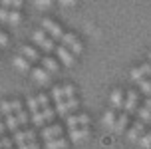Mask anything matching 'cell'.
<instances>
[{
  "label": "cell",
  "instance_id": "1",
  "mask_svg": "<svg viewBox=\"0 0 151 149\" xmlns=\"http://www.w3.org/2000/svg\"><path fill=\"white\" fill-rule=\"evenodd\" d=\"M62 44L68 46L74 54H82V50H83V48H82V42H80L74 34H64V36H62Z\"/></svg>",
  "mask_w": 151,
  "mask_h": 149
},
{
  "label": "cell",
  "instance_id": "2",
  "mask_svg": "<svg viewBox=\"0 0 151 149\" xmlns=\"http://www.w3.org/2000/svg\"><path fill=\"white\" fill-rule=\"evenodd\" d=\"M42 28L48 30V32H50V36H52L54 40H62V36H64L62 28L58 26V24H54L50 18H44V20H42Z\"/></svg>",
  "mask_w": 151,
  "mask_h": 149
},
{
  "label": "cell",
  "instance_id": "3",
  "mask_svg": "<svg viewBox=\"0 0 151 149\" xmlns=\"http://www.w3.org/2000/svg\"><path fill=\"white\" fill-rule=\"evenodd\" d=\"M90 137V127L88 125H82V129H78V127H72L70 129V139L72 141H83V139H88Z\"/></svg>",
  "mask_w": 151,
  "mask_h": 149
},
{
  "label": "cell",
  "instance_id": "4",
  "mask_svg": "<svg viewBox=\"0 0 151 149\" xmlns=\"http://www.w3.org/2000/svg\"><path fill=\"white\" fill-rule=\"evenodd\" d=\"M137 97H139V94L137 91H129L127 94V97H125V104H123V107H125V113H135V109H137Z\"/></svg>",
  "mask_w": 151,
  "mask_h": 149
},
{
  "label": "cell",
  "instance_id": "5",
  "mask_svg": "<svg viewBox=\"0 0 151 149\" xmlns=\"http://www.w3.org/2000/svg\"><path fill=\"white\" fill-rule=\"evenodd\" d=\"M42 139L44 141H48V139H54V137H60L62 135V125H48L42 129Z\"/></svg>",
  "mask_w": 151,
  "mask_h": 149
},
{
  "label": "cell",
  "instance_id": "6",
  "mask_svg": "<svg viewBox=\"0 0 151 149\" xmlns=\"http://www.w3.org/2000/svg\"><path fill=\"white\" fill-rule=\"evenodd\" d=\"M66 123H68L70 129H72V127H78V125H88V123H90V117H88L86 113H82V115H68Z\"/></svg>",
  "mask_w": 151,
  "mask_h": 149
},
{
  "label": "cell",
  "instance_id": "7",
  "mask_svg": "<svg viewBox=\"0 0 151 149\" xmlns=\"http://www.w3.org/2000/svg\"><path fill=\"white\" fill-rule=\"evenodd\" d=\"M58 58H60L62 62H64V66H68V68H70V66H74V62H76L74 56H72V54H70L68 50H66V46H64V44H62L60 48H58Z\"/></svg>",
  "mask_w": 151,
  "mask_h": 149
},
{
  "label": "cell",
  "instance_id": "8",
  "mask_svg": "<svg viewBox=\"0 0 151 149\" xmlns=\"http://www.w3.org/2000/svg\"><path fill=\"white\" fill-rule=\"evenodd\" d=\"M68 147V141L64 137H54V139H48L46 141V149H66Z\"/></svg>",
  "mask_w": 151,
  "mask_h": 149
},
{
  "label": "cell",
  "instance_id": "9",
  "mask_svg": "<svg viewBox=\"0 0 151 149\" xmlns=\"http://www.w3.org/2000/svg\"><path fill=\"white\" fill-rule=\"evenodd\" d=\"M127 123H129V117H127V113H123L119 119H115V123H113V131L115 133H123L125 131V127H127Z\"/></svg>",
  "mask_w": 151,
  "mask_h": 149
},
{
  "label": "cell",
  "instance_id": "10",
  "mask_svg": "<svg viewBox=\"0 0 151 149\" xmlns=\"http://www.w3.org/2000/svg\"><path fill=\"white\" fill-rule=\"evenodd\" d=\"M12 64H14V68L20 70V72H28V70H30V62H28V58H24V56H16V58L12 60Z\"/></svg>",
  "mask_w": 151,
  "mask_h": 149
},
{
  "label": "cell",
  "instance_id": "11",
  "mask_svg": "<svg viewBox=\"0 0 151 149\" xmlns=\"http://www.w3.org/2000/svg\"><path fill=\"white\" fill-rule=\"evenodd\" d=\"M32 76H34V80H36L38 83H48V82H50L48 70H44V68H38V70H34V72H32Z\"/></svg>",
  "mask_w": 151,
  "mask_h": 149
},
{
  "label": "cell",
  "instance_id": "12",
  "mask_svg": "<svg viewBox=\"0 0 151 149\" xmlns=\"http://www.w3.org/2000/svg\"><path fill=\"white\" fill-rule=\"evenodd\" d=\"M121 105H123V94H121V89H113L111 91V107L113 109H119Z\"/></svg>",
  "mask_w": 151,
  "mask_h": 149
},
{
  "label": "cell",
  "instance_id": "13",
  "mask_svg": "<svg viewBox=\"0 0 151 149\" xmlns=\"http://www.w3.org/2000/svg\"><path fill=\"white\" fill-rule=\"evenodd\" d=\"M4 123H6V127L10 131H18V125H20L18 119H16V115H12V113H6V121H4Z\"/></svg>",
  "mask_w": 151,
  "mask_h": 149
},
{
  "label": "cell",
  "instance_id": "14",
  "mask_svg": "<svg viewBox=\"0 0 151 149\" xmlns=\"http://www.w3.org/2000/svg\"><path fill=\"white\" fill-rule=\"evenodd\" d=\"M137 112V117L141 119V121H145V123H149L151 121V109H147V107H139V109H135Z\"/></svg>",
  "mask_w": 151,
  "mask_h": 149
},
{
  "label": "cell",
  "instance_id": "15",
  "mask_svg": "<svg viewBox=\"0 0 151 149\" xmlns=\"http://www.w3.org/2000/svg\"><path fill=\"white\" fill-rule=\"evenodd\" d=\"M101 123H104V127H107V129H111L113 123H115V115H113V112L109 109V112L104 115V119H101Z\"/></svg>",
  "mask_w": 151,
  "mask_h": 149
},
{
  "label": "cell",
  "instance_id": "16",
  "mask_svg": "<svg viewBox=\"0 0 151 149\" xmlns=\"http://www.w3.org/2000/svg\"><path fill=\"white\" fill-rule=\"evenodd\" d=\"M22 56L28 60H38V52L34 48H30V46H22Z\"/></svg>",
  "mask_w": 151,
  "mask_h": 149
},
{
  "label": "cell",
  "instance_id": "17",
  "mask_svg": "<svg viewBox=\"0 0 151 149\" xmlns=\"http://www.w3.org/2000/svg\"><path fill=\"white\" fill-rule=\"evenodd\" d=\"M139 147L141 149H151V133H141L139 135Z\"/></svg>",
  "mask_w": 151,
  "mask_h": 149
},
{
  "label": "cell",
  "instance_id": "18",
  "mask_svg": "<svg viewBox=\"0 0 151 149\" xmlns=\"http://www.w3.org/2000/svg\"><path fill=\"white\" fill-rule=\"evenodd\" d=\"M64 88H60V86H56V88H52V99L58 104V101H62L64 99Z\"/></svg>",
  "mask_w": 151,
  "mask_h": 149
},
{
  "label": "cell",
  "instance_id": "19",
  "mask_svg": "<svg viewBox=\"0 0 151 149\" xmlns=\"http://www.w3.org/2000/svg\"><path fill=\"white\" fill-rule=\"evenodd\" d=\"M44 121H46V119H44V113H42V109H38V112L32 113V123H34V125L40 127V125H44Z\"/></svg>",
  "mask_w": 151,
  "mask_h": 149
},
{
  "label": "cell",
  "instance_id": "20",
  "mask_svg": "<svg viewBox=\"0 0 151 149\" xmlns=\"http://www.w3.org/2000/svg\"><path fill=\"white\" fill-rule=\"evenodd\" d=\"M42 64H44V68L48 70V72H58V64H56V60L44 58V60H42Z\"/></svg>",
  "mask_w": 151,
  "mask_h": 149
},
{
  "label": "cell",
  "instance_id": "21",
  "mask_svg": "<svg viewBox=\"0 0 151 149\" xmlns=\"http://www.w3.org/2000/svg\"><path fill=\"white\" fill-rule=\"evenodd\" d=\"M143 72H141V68H133V70H131V72H129V78H131V80H133V82H141V80H143Z\"/></svg>",
  "mask_w": 151,
  "mask_h": 149
},
{
  "label": "cell",
  "instance_id": "22",
  "mask_svg": "<svg viewBox=\"0 0 151 149\" xmlns=\"http://www.w3.org/2000/svg\"><path fill=\"white\" fill-rule=\"evenodd\" d=\"M54 109H56V113H58V115H68V112H70V109H68V105H66V101H64V99H62V101H58Z\"/></svg>",
  "mask_w": 151,
  "mask_h": 149
},
{
  "label": "cell",
  "instance_id": "23",
  "mask_svg": "<svg viewBox=\"0 0 151 149\" xmlns=\"http://www.w3.org/2000/svg\"><path fill=\"white\" fill-rule=\"evenodd\" d=\"M12 141L16 143V145H22V143H26L28 139H26V131H14V139Z\"/></svg>",
  "mask_w": 151,
  "mask_h": 149
},
{
  "label": "cell",
  "instance_id": "24",
  "mask_svg": "<svg viewBox=\"0 0 151 149\" xmlns=\"http://www.w3.org/2000/svg\"><path fill=\"white\" fill-rule=\"evenodd\" d=\"M139 88H141V94H145L147 97L151 96V80L149 82H147V80H141V82H139Z\"/></svg>",
  "mask_w": 151,
  "mask_h": 149
},
{
  "label": "cell",
  "instance_id": "25",
  "mask_svg": "<svg viewBox=\"0 0 151 149\" xmlns=\"http://www.w3.org/2000/svg\"><path fill=\"white\" fill-rule=\"evenodd\" d=\"M20 18H22V16H20V12H18V10H12V12L8 14V22L12 24V26H16V24L20 22Z\"/></svg>",
  "mask_w": 151,
  "mask_h": 149
},
{
  "label": "cell",
  "instance_id": "26",
  "mask_svg": "<svg viewBox=\"0 0 151 149\" xmlns=\"http://www.w3.org/2000/svg\"><path fill=\"white\" fill-rule=\"evenodd\" d=\"M42 113H44L46 121H52L54 115H56V109H52V107H48V105H46V107H42Z\"/></svg>",
  "mask_w": 151,
  "mask_h": 149
},
{
  "label": "cell",
  "instance_id": "27",
  "mask_svg": "<svg viewBox=\"0 0 151 149\" xmlns=\"http://www.w3.org/2000/svg\"><path fill=\"white\" fill-rule=\"evenodd\" d=\"M32 38H34V42H36V44L40 46V44H42V42L46 40V34H44V30H36V32L32 34Z\"/></svg>",
  "mask_w": 151,
  "mask_h": 149
},
{
  "label": "cell",
  "instance_id": "28",
  "mask_svg": "<svg viewBox=\"0 0 151 149\" xmlns=\"http://www.w3.org/2000/svg\"><path fill=\"white\" fill-rule=\"evenodd\" d=\"M16 119H18V123H20V125H26V123H28V115H26L24 109L16 112Z\"/></svg>",
  "mask_w": 151,
  "mask_h": 149
},
{
  "label": "cell",
  "instance_id": "29",
  "mask_svg": "<svg viewBox=\"0 0 151 149\" xmlns=\"http://www.w3.org/2000/svg\"><path fill=\"white\" fill-rule=\"evenodd\" d=\"M28 107H30V112H32V113L40 109V104H38L36 97H28Z\"/></svg>",
  "mask_w": 151,
  "mask_h": 149
},
{
  "label": "cell",
  "instance_id": "30",
  "mask_svg": "<svg viewBox=\"0 0 151 149\" xmlns=\"http://www.w3.org/2000/svg\"><path fill=\"white\" fill-rule=\"evenodd\" d=\"M40 48H44V52H52V50H54V42L50 40V38H46L44 42L40 44Z\"/></svg>",
  "mask_w": 151,
  "mask_h": 149
},
{
  "label": "cell",
  "instance_id": "31",
  "mask_svg": "<svg viewBox=\"0 0 151 149\" xmlns=\"http://www.w3.org/2000/svg\"><path fill=\"white\" fill-rule=\"evenodd\" d=\"M139 135H141V133L137 131L135 127H131V129L127 131V139H129V141H137V139H139Z\"/></svg>",
  "mask_w": 151,
  "mask_h": 149
},
{
  "label": "cell",
  "instance_id": "32",
  "mask_svg": "<svg viewBox=\"0 0 151 149\" xmlns=\"http://www.w3.org/2000/svg\"><path fill=\"white\" fill-rule=\"evenodd\" d=\"M0 113H4V115L6 113H12V104L10 101H2L0 104Z\"/></svg>",
  "mask_w": 151,
  "mask_h": 149
},
{
  "label": "cell",
  "instance_id": "33",
  "mask_svg": "<svg viewBox=\"0 0 151 149\" xmlns=\"http://www.w3.org/2000/svg\"><path fill=\"white\" fill-rule=\"evenodd\" d=\"M34 4L38 8H50L54 4V0H34Z\"/></svg>",
  "mask_w": 151,
  "mask_h": 149
},
{
  "label": "cell",
  "instance_id": "34",
  "mask_svg": "<svg viewBox=\"0 0 151 149\" xmlns=\"http://www.w3.org/2000/svg\"><path fill=\"white\" fill-rule=\"evenodd\" d=\"M18 149H40V145H38L36 139H34V141H28V143H22V145H18Z\"/></svg>",
  "mask_w": 151,
  "mask_h": 149
},
{
  "label": "cell",
  "instance_id": "35",
  "mask_svg": "<svg viewBox=\"0 0 151 149\" xmlns=\"http://www.w3.org/2000/svg\"><path fill=\"white\" fill-rule=\"evenodd\" d=\"M36 99H38V104H40V107H46V105H48V101H50V96H46V94H40Z\"/></svg>",
  "mask_w": 151,
  "mask_h": 149
},
{
  "label": "cell",
  "instance_id": "36",
  "mask_svg": "<svg viewBox=\"0 0 151 149\" xmlns=\"http://www.w3.org/2000/svg\"><path fill=\"white\" fill-rule=\"evenodd\" d=\"M66 105H68V109L72 112V109H76V107L80 105V101H78V99H76V96H74V97H68V101H66Z\"/></svg>",
  "mask_w": 151,
  "mask_h": 149
},
{
  "label": "cell",
  "instance_id": "37",
  "mask_svg": "<svg viewBox=\"0 0 151 149\" xmlns=\"http://www.w3.org/2000/svg\"><path fill=\"white\" fill-rule=\"evenodd\" d=\"M64 96L66 97H74L76 96V88L74 86H64Z\"/></svg>",
  "mask_w": 151,
  "mask_h": 149
},
{
  "label": "cell",
  "instance_id": "38",
  "mask_svg": "<svg viewBox=\"0 0 151 149\" xmlns=\"http://www.w3.org/2000/svg\"><path fill=\"white\" fill-rule=\"evenodd\" d=\"M12 139H8V137H2L0 139V145H2V149H12Z\"/></svg>",
  "mask_w": 151,
  "mask_h": 149
},
{
  "label": "cell",
  "instance_id": "39",
  "mask_svg": "<svg viewBox=\"0 0 151 149\" xmlns=\"http://www.w3.org/2000/svg\"><path fill=\"white\" fill-rule=\"evenodd\" d=\"M133 127H135V129L139 131V133H143V131H145V121H141V119L137 117V121L133 123Z\"/></svg>",
  "mask_w": 151,
  "mask_h": 149
},
{
  "label": "cell",
  "instance_id": "40",
  "mask_svg": "<svg viewBox=\"0 0 151 149\" xmlns=\"http://www.w3.org/2000/svg\"><path fill=\"white\" fill-rule=\"evenodd\" d=\"M8 14H10V12L6 10V6L0 8V22H8Z\"/></svg>",
  "mask_w": 151,
  "mask_h": 149
},
{
  "label": "cell",
  "instance_id": "41",
  "mask_svg": "<svg viewBox=\"0 0 151 149\" xmlns=\"http://www.w3.org/2000/svg\"><path fill=\"white\" fill-rule=\"evenodd\" d=\"M10 104H12V112H20V109H22V104H20V101H18V99H12V101H10Z\"/></svg>",
  "mask_w": 151,
  "mask_h": 149
},
{
  "label": "cell",
  "instance_id": "42",
  "mask_svg": "<svg viewBox=\"0 0 151 149\" xmlns=\"http://www.w3.org/2000/svg\"><path fill=\"white\" fill-rule=\"evenodd\" d=\"M26 139H28V141H34V139H36V131H34V129H26Z\"/></svg>",
  "mask_w": 151,
  "mask_h": 149
},
{
  "label": "cell",
  "instance_id": "43",
  "mask_svg": "<svg viewBox=\"0 0 151 149\" xmlns=\"http://www.w3.org/2000/svg\"><path fill=\"white\" fill-rule=\"evenodd\" d=\"M6 46H8V36L0 32V48H6Z\"/></svg>",
  "mask_w": 151,
  "mask_h": 149
},
{
  "label": "cell",
  "instance_id": "44",
  "mask_svg": "<svg viewBox=\"0 0 151 149\" xmlns=\"http://www.w3.org/2000/svg\"><path fill=\"white\" fill-rule=\"evenodd\" d=\"M141 72H143L145 76H151V64H143V66H141Z\"/></svg>",
  "mask_w": 151,
  "mask_h": 149
},
{
  "label": "cell",
  "instance_id": "45",
  "mask_svg": "<svg viewBox=\"0 0 151 149\" xmlns=\"http://www.w3.org/2000/svg\"><path fill=\"white\" fill-rule=\"evenodd\" d=\"M58 2H60L62 6H74V4L78 2V0H58Z\"/></svg>",
  "mask_w": 151,
  "mask_h": 149
},
{
  "label": "cell",
  "instance_id": "46",
  "mask_svg": "<svg viewBox=\"0 0 151 149\" xmlns=\"http://www.w3.org/2000/svg\"><path fill=\"white\" fill-rule=\"evenodd\" d=\"M22 4H24L22 0H12V6H14V8H20Z\"/></svg>",
  "mask_w": 151,
  "mask_h": 149
},
{
  "label": "cell",
  "instance_id": "47",
  "mask_svg": "<svg viewBox=\"0 0 151 149\" xmlns=\"http://www.w3.org/2000/svg\"><path fill=\"white\" fill-rule=\"evenodd\" d=\"M0 4H2V6H12V0H0Z\"/></svg>",
  "mask_w": 151,
  "mask_h": 149
},
{
  "label": "cell",
  "instance_id": "48",
  "mask_svg": "<svg viewBox=\"0 0 151 149\" xmlns=\"http://www.w3.org/2000/svg\"><path fill=\"white\" fill-rule=\"evenodd\" d=\"M4 129H6V123H2V121H0V135L4 133Z\"/></svg>",
  "mask_w": 151,
  "mask_h": 149
},
{
  "label": "cell",
  "instance_id": "49",
  "mask_svg": "<svg viewBox=\"0 0 151 149\" xmlns=\"http://www.w3.org/2000/svg\"><path fill=\"white\" fill-rule=\"evenodd\" d=\"M145 107H147V109H151V97H147V101H145Z\"/></svg>",
  "mask_w": 151,
  "mask_h": 149
},
{
  "label": "cell",
  "instance_id": "50",
  "mask_svg": "<svg viewBox=\"0 0 151 149\" xmlns=\"http://www.w3.org/2000/svg\"><path fill=\"white\" fill-rule=\"evenodd\" d=\"M149 60H151V54H149Z\"/></svg>",
  "mask_w": 151,
  "mask_h": 149
},
{
  "label": "cell",
  "instance_id": "51",
  "mask_svg": "<svg viewBox=\"0 0 151 149\" xmlns=\"http://www.w3.org/2000/svg\"><path fill=\"white\" fill-rule=\"evenodd\" d=\"M0 149H2V145H0Z\"/></svg>",
  "mask_w": 151,
  "mask_h": 149
},
{
  "label": "cell",
  "instance_id": "52",
  "mask_svg": "<svg viewBox=\"0 0 151 149\" xmlns=\"http://www.w3.org/2000/svg\"><path fill=\"white\" fill-rule=\"evenodd\" d=\"M149 78H151V76H149Z\"/></svg>",
  "mask_w": 151,
  "mask_h": 149
},
{
  "label": "cell",
  "instance_id": "53",
  "mask_svg": "<svg viewBox=\"0 0 151 149\" xmlns=\"http://www.w3.org/2000/svg\"><path fill=\"white\" fill-rule=\"evenodd\" d=\"M149 123H151V121H149Z\"/></svg>",
  "mask_w": 151,
  "mask_h": 149
}]
</instances>
